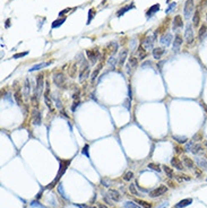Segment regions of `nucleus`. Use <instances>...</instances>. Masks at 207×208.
<instances>
[{
	"instance_id": "obj_44",
	"label": "nucleus",
	"mask_w": 207,
	"mask_h": 208,
	"mask_svg": "<svg viewBox=\"0 0 207 208\" xmlns=\"http://www.w3.org/2000/svg\"><path fill=\"white\" fill-rule=\"evenodd\" d=\"M176 6H177V4H176V2H172V4H170L169 8H168V9L165 10V13H166V14H169L170 11H172V10H173V9L176 8Z\"/></svg>"
},
{
	"instance_id": "obj_7",
	"label": "nucleus",
	"mask_w": 207,
	"mask_h": 208,
	"mask_svg": "<svg viewBox=\"0 0 207 208\" xmlns=\"http://www.w3.org/2000/svg\"><path fill=\"white\" fill-rule=\"evenodd\" d=\"M45 85H46V89H45L44 92V101H45V104H46V107L49 108L50 111H53V108H52V101L50 99V84H49V81H45Z\"/></svg>"
},
{
	"instance_id": "obj_36",
	"label": "nucleus",
	"mask_w": 207,
	"mask_h": 208,
	"mask_svg": "<svg viewBox=\"0 0 207 208\" xmlns=\"http://www.w3.org/2000/svg\"><path fill=\"white\" fill-rule=\"evenodd\" d=\"M133 178V173L131 172V171H128L127 173L123 174V180H125V181H130Z\"/></svg>"
},
{
	"instance_id": "obj_40",
	"label": "nucleus",
	"mask_w": 207,
	"mask_h": 208,
	"mask_svg": "<svg viewBox=\"0 0 207 208\" xmlns=\"http://www.w3.org/2000/svg\"><path fill=\"white\" fill-rule=\"evenodd\" d=\"M173 139L177 140L178 143L182 144V143H187V138L186 137H179V136H173Z\"/></svg>"
},
{
	"instance_id": "obj_27",
	"label": "nucleus",
	"mask_w": 207,
	"mask_h": 208,
	"mask_svg": "<svg viewBox=\"0 0 207 208\" xmlns=\"http://www.w3.org/2000/svg\"><path fill=\"white\" fill-rule=\"evenodd\" d=\"M102 67H103V62H100L99 66L96 67V69L93 71V74H92V81H94V80L96 79L97 75H99V72L101 71V69H102Z\"/></svg>"
},
{
	"instance_id": "obj_51",
	"label": "nucleus",
	"mask_w": 207,
	"mask_h": 208,
	"mask_svg": "<svg viewBox=\"0 0 207 208\" xmlns=\"http://www.w3.org/2000/svg\"><path fill=\"white\" fill-rule=\"evenodd\" d=\"M103 199H104V201H105V202L108 204V205H112V204H111V201L109 200V198H108L106 196H104V197H103Z\"/></svg>"
},
{
	"instance_id": "obj_4",
	"label": "nucleus",
	"mask_w": 207,
	"mask_h": 208,
	"mask_svg": "<svg viewBox=\"0 0 207 208\" xmlns=\"http://www.w3.org/2000/svg\"><path fill=\"white\" fill-rule=\"evenodd\" d=\"M69 163H70V161H60V171H59V173H58V175H57V178H56V180L52 182L51 184H50V187L49 188H52L53 187V184L58 181V180L61 178V175L65 173V171L67 170V166L69 165Z\"/></svg>"
},
{
	"instance_id": "obj_15",
	"label": "nucleus",
	"mask_w": 207,
	"mask_h": 208,
	"mask_svg": "<svg viewBox=\"0 0 207 208\" xmlns=\"http://www.w3.org/2000/svg\"><path fill=\"white\" fill-rule=\"evenodd\" d=\"M183 26V22H182V17L180 15H177L174 17V21H173V29L177 31L178 29H181Z\"/></svg>"
},
{
	"instance_id": "obj_52",
	"label": "nucleus",
	"mask_w": 207,
	"mask_h": 208,
	"mask_svg": "<svg viewBox=\"0 0 207 208\" xmlns=\"http://www.w3.org/2000/svg\"><path fill=\"white\" fill-rule=\"evenodd\" d=\"M201 107H203V108H204V110H205V111L207 112V105L205 104V103H204V102H201Z\"/></svg>"
},
{
	"instance_id": "obj_39",
	"label": "nucleus",
	"mask_w": 207,
	"mask_h": 208,
	"mask_svg": "<svg viewBox=\"0 0 207 208\" xmlns=\"http://www.w3.org/2000/svg\"><path fill=\"white\" fill-rule=\"evenodd\" d=\"M137 62H138V59H137V58H130V59H129V66L133 67V68H135V67L137 66Z\"/></svg>"
},
{
	"instance_id": "obj_45",
	"label": "nucleus",
	"mask_w": 207,
	"mask_h": 208,
	"mask_svg": "<svg viewBox=\"0 0 207 208\" xmlns=\"http://www.w3.org/2000/svg\"><path fill=\"white\" fill-rule=\"evenodd\" d=\"M206 33V26L205 25H203L201 27H200V29H199V37L201 39L203 37V35Z\"/></svg>"
},
{
	"instance_id": "obj_6",
	"label": "nucleus",
	"mask_w": 207,
	"mask_h": 208,
	"mask_svg": "<svg viewBox=\"0 0 207 208\" xmlns=\"http://www.w3.org/2000/svg\"><path fill=\"white\" fill-rule=\"evenodd\" d=\"M185 39H186V41H187V43L188 44H191L192 42H193L195 36H193V31H192V25L191 24H188V25H187V27H186Z\"/></svg>"
},
{
	"instance_id": "obj_17",
	"label": "nucleus",
	"mask_w": 207,
	"mask_h": 208,
	"mask_svg": "<svg viewBox=\"0 0 207 208\" xmlns=\"http://www.w3.org/2000/svg\"><path fill=\"white\" fill-rule=\"evenodd\" d=\"M171 164H172L173 167H176V169L179 170V171H182V170H183V164L181 163V161H180L179 158L173 157L172 159H171Z\"/></svg>"
},
{
	"instance_id": "obj_14",
	"label": "nucleus",
	"mask_w": 207,
	"mask_h": 208,
	"mask_svg": "<svg viewBox=\"0 0 207 208\" xmlns=\"http://www.w3.org/2000/svg\"><path fill=\"white\" fill-rule=\"evenodd\" d=\"M196 164L198 165V167H199L200 170L207 171V161L205 158L197 156V157H196Z\"/></svg>"
},
{
	"instance_id": "obj_57",
	"label": "nucleus",
	"mask_w": 207,
	"mask_h": 208,
	"mask_svg": "<svg viewBox=\"0 0 207 208\" xmlns=\"http://www.w3.org/2000/svg\"><path fill=\"white\" fill-rule=\"evenodd\" d=\"M166 1H168V2H169V1H171V0H166Z\"/></svg>"
},
{
	"instance_id": "obj_38",
	"label": "nucleus",
	"mask_w": 207,
	"mask_h": 208,
	"mask_svg": "<svg viewBox=\"0 0 207 208\" xmlns=\"http://www.w3.org/2000/svg\"><path fill=\"white\" fill-rule=\"evenodd\" d=\"M76 71H77V66L74 65L70 69H69V76L74 78L75 76H76Z\"/></svg>"
},
{
	"instance_id": "obj_30",
	"label": "nucleus",
	"mask_w": 207,
	"mask_h": 208,
	"mask_svg": "<svg viewBox=\"0 0 207 208\" xmlns=\"http://www.w3.org/2000/svg\"><path fill=\"white\" fill-rule=\"evenodd\" d=\"M133 8H135V6H133V4H131V5H128V6H126V7L121 8L120 10H119L118 13H117V15L118 16H121V15H123L126 11H128L129 9H133Z\"/></svg>"
},
{
	"instance_id": "obj_23",
	"label": "nucleus",
	"mask_w": 207,
	"mask_h": 208,
	"mask_svg": "<svg viewBox=\"0 0 207 208\" xmlns=\"http://www.w3.org/2000/svg\"><path fill=\"white\" fill-rule=\"evenodd\" d=\"M163 53H164V49L163 48H155L153 50V57L155 58V59H157V60H160Z\"/></svg>"
},
{
	"instance_id": "obj_54",
	"label": "nucleus",
	"mask_w": 207,
	"mask_h": 208,
	"mask_svg": "<svg viewBox=\"0 0 207 208\" xmlns=\"http://www.w3.org/2000/svg\"><path fill=\"white\" fill-rule=\"evenodd\" d=\"M176 149H177L178 153H180V152H181V148H180V147H176Z\"/></svg>"
},
{
	"instance_id": "obj_8",
	"label": "nucleus",
	"mask_w": 207,
	"mask_h": 208,
	"mask_svg": "<svg viewBox=\"0 0 207 208\" xmlns=\"http://www.w3.org/2000/svg\"><path fill=\"white\" fill-rule=\"evenodd\" d=\"M166 191H168V187L166 186H160L158 188L154 189L153 191H151L149 196H151L152 198H156V197H160V196L164 194Z\"/></svg>"
},
{
	"instance_id": "obj_19",
	"label": "nucleus",
	"mask_w": 207,
	"mask_h": 208,
	"mask_svg": "<svg viewBox=\"0 0 207 208\" xmlns=\"http://www.w3.org/2000/svg\"><path fill=\"white\" fill-rule=\"evenodd\" d=\"M109 197L111 198L113 201H119L120 200V194H119V191L117 190H114V189H110L109 190Z\"/></svg>"
},
{
	"instance_id": "obj_43",
	"label": "nucleus",
	"mask_w": 207,
	"mask_h": 208,
	"mask_svg": "<svg viewBox=\"0 0 207 208\" xmlns=\"http://www.w3.org/2000/svg\"><path fill=\"white\" fill-rule=\"evenodd\" d=\"M27 53H29L27 51H25V52H21V53H16V54H14V56H13V58H14V59H18V58L25 57Z\"/></svg>"
},
{
	"instance_id": "obj_22",
	"label": "nucleus",
	"mask_w": 207,
	"mask_h": 208,
	"mask_svg": "<svg viewBox=\"0 0 207 208\" xmlns=\"http://www.w3.org/2000/svg\"><path fill=\"white\" fill-rule=\"evenodd\" d=\"M191 202H192V199H191V198H188V199H183V200H181L180 202H178L177 205L174 206V208H182V207H186V206L190 205Z\"/></svg>"
},
{
	"instance_id": "obj_58",
	"label": "nucleus",
	"mask_w": 207,
	"mask_h": 208,
	"mask_svg": "<svg viewBox=\"0 0 207 208\" xmlns=\"http://www.w3.org/2000/svg\"><path fill=\"white\" fill-rule=\"evenodd\" d=\"M206 19H207V15H206Z\"/></svg>"
},
{
	"instance_id": "obj_16",
	"label": "nucleus",
	"mask_w": 207,
	"mask_h": 208,
	"mask_svg": "<svg viewBox=\"0 0 207 208\" xmlns=\"http://www.w3.org/2000/svg\"><path fill=\"white\" fill-rule=\"evenodd\" d=\"M127 54H128V50L126 49H123V50L120 52V54H119V60H118V65L120 67H122V66L125 65V61H126L127 59Z\"/></svg>"
},
{
	"instance_id": "obj_46",
	"label": "nucleus",
	"mask_w": 207,
	"mask_h": 208,
	"mask_svg": "<svg viewBox=\"0 0 207 208\" xmlns=\"http://www.w3.org/2000/svg\"><path fill=\"white\" fill-rule=\"evenodd\" d=\"M84 155H86V157H89V145H85L84 148H83V152H81Z\"/></svg>"
},
{
	"instance_id": "obj_41",
	"label": "nucleus",
	"mask_w": 207,
	"mask_h": 208,
	"mask_svg": "<svg viewBox=\"0 0 207 208\" xmlns=\"http://www.w3.org/2000/svg\"><path fill=\"white\" fill-rule=\"evenodd\" d=\"M148 167H149V169H152V170H154V171H157V172H160V171H161L160 166H158V165H156V164H154V163H149V164H148Z\"/></svg>"
},
{
	"instance_id": "obj_10",
	"label": "nucleus",
	"mask_w": 207,
	"mask_h": 208,
	"mask_svg": "<svg viewBox=\"0 0 207 208\" xmlns=\"http://www.w3.org/2000/svg\"><path fill=\"white\" fill-rule=\"evenodd\" d=\"M32 122L33 124H41V112L37 110V109H34L32 111Z\"/></svg>"
},
{
	"instance_id": "obj_32",
	"label": "nucleus",
	"mask_w": 207,
	"mask_h": 208,
	"mask_svg": "<svg viewBox=\"0 0 207 208\" xmlns=\"http://www.w3.org/2000/svg\"><path fill=\"white\" fill-rule=\"evenodd\" d=\"M37 96L36 94H34L32 97H31V102H32V105L34 107V109H37L39 108V101H37Z\"/></svg>"
},
{
	"instance_id": "obj_12",
	"label": "nucleus",
	"mask_w": 207,
	"mask_h": 208,
	"mask_svg": "<svg viewBox=\"0 0 207 208\" xmlns=\"http://www.w3.org/2000/svg\"><path fill=\"white\" fill-rule=\"evenodd\" d=\"M14 97H15L16 103H17V104H18L19 107H23V105H24V102H23L22 93H21V91H19V88H18V87H16V88H15V93H14Z\"/></svg>"
},
{
	"instance_id": "obj_26",
	"label": "nucleus",
	"mask_w": 207,
	"mask_h": 208,
	"mask_svg": "<svg viewBox=\"0 0 207 208\" xmlns=\"http://www.w3.org/2000/svg\"><path fill=\"white\" fill-rule=\"evenodd\" d=\"M158 9H160V4H156V5H154V6H152V7L147 10V14H146L147 15V17H151L152 15H154Z\"/></svg>"
},
{
	"instance_id": "obj_42",
	"label": "nucleus",
	"mask_w": 207,
	"mask_h": 208,
	"mask_svg": "<svg viewBox=\"0 0 207 208\" xmlns=\"http://www.w3.org/2000/svg\"><path fill=\"white\" fill-rule=\"evenodd\" d=\"M129 191H130L131 194H133V196H138V191L136 190L135 184H130V186H129Z\"/></svg>"
},
{
	"instance_id": "obj_35",
	"label": "nucleus",
	"mask_w": 207,
	"mask_h": 208,
	"mask_svg": "<svg viewBox=\"0 0 207 208\" xmlns=\"http://www.w3.org/2000/svg\"><path fill=\"white\" fill-rule=\"evenodd\" d=\"M66 21V18H61V19H57V21H54L53 24H52V27L53 29H56V27H59L60 25L62 24V23Z\"/></svg>"
},
{
	"instance_id": "obj_48",
	"label": "nucleus",
	"mask_w": 207,
	"mask_h": 208,
	"mask_svg": "<svg viewBox=\"0 0 207 208\" xmlns=\"http://www.w3.org/2000/svg\"><path fill=\"white\" fill-rule=\"evenodd\" d=\"M116 62H117V61H116V59H114V58L113 57L110 58V60H109V65L112 66V67H114V66H116Z\"/></svg>"
},
{
	"instance_id": "obj_21",
	"label": "nucleus",
	"mask_w": 207,
	"mask_h": 208,
	"mask_svg": "<svg viewBox=\"0 0 207 208\" xmlns=\"http://www.w3.org/2000/svg\"><path fill=\"white\" fill-rule=\"evenodd\" d=\"M52 61H48V62H42V64H39V65H35L34 67H32L30 69V71H35V70H40L44 67H48L49 65H51Z\"/></svg>"
},
{
	"instance_id": "obj_28",
	"label": "nucleus",
	"mask_w": 207,
	"mask_h": 208,
	"mask_svg": "<svg viewBox=\"0 0 207 208\" xmlns=\"http://www.w3.org/2000/svg\"><path fill=\"white\" fill-rule=\"evenodd\" d=\"M162 167H163V170H164V172H165V174H166V177H169L170 179L174 177V172H173V170H172L171 167L166 166V165H163Z\"/></svg>"
},
{
	"instance_id": "obj_49",
	"label": "nucleus",
	"mask_w": 207,
	"mask_h": 208,
	"mask_svg": "<svg viewBox=\"0 0 207 208\" xmlns=\"http://www.w3.org/2000/svg\"><path fill=\"white\" fill-rule=\"evenodd\" d=\"M206 5H207V0H200V4H199L200 8L206 7Z\"/></svg>"
},
{
	"instance_id": "obj_34",
	"label": "nucleus",
	"mask_w": 207,
	"mask_h": 208,
	"mask_svg": "<svg viewBox=\"0 0 207 208\" xmlns=\"http://www.w3.org/2000/svg\"><path fill=\"white\" fill-rule=\"evenodd\" d=\"M191 140L192 142H200V140H203V134L200 131H198L196 135H193Z\"/></svg>"
},
{
	"instance_id": "obj_29",
	"label": "nucleus",
	"mask_w": 207,
	"mask_h": 208,
	"mask_svg": "<svg viewBox=\"0 0 207 208\" xmlns=\"http://www.w3.org/2000/svg\"><path fill=\"white\" fill-rule=\"evenodd\" d=\"M29 95H30V80L26 79L25 80V85H24V96L29 97Z\"/></svg>"
},
{
	"instance_id": "obj_56",
	"label": "nucleus",
	"mask_w": 207,
	"mask_h": 208,
	"mask_svg": "<svg viewBox=\"0 0 207 208\" xmlns=\"http://www.w3.org/2000/svg\"><path fill=\"white\" fill-rule=\"evenodd\" d=\"M205 146H206V147H207V142H206V143H205Z\"/></svg>"
},
{
	"instance_id": "obj_47",
	"label": "nucleus",
	"mask_w": 207,
	"mask_h": 208,
	"mask_svg": "<svg viewBox=\"0 0 207 208\" xmlns=\"http://www.w3.org/2000/svg\"><path fill=\"white\" fill-rule=\"evenodd\" d=\"M94 15H95V10H94V9H91V10H89V21H87V24L91 23V21H92V18H93Z\"/></svg>"
},
{
	"instance_id": "obj_11",
	"label": "nucleus",
	"mask_w": 207,
	"mask_h": 208,
	"mask_svg": "<svg viewBox=\"0 0 207 208\" xmlns=\"http://www.w3.org/2000/svg\"><path fill=\"white\" fill-rule=\"evenodd\" d=\"M155 37H156V33L152 36V37H147V39L143 42L141 45L144 46V49H145V50H148V49H152V48H153V44H154V42H155V41H154V40H155Z\"/></svg>"
},
{
	"instance_id": "obj_13",
	"label": "nucleus",
	"mask_w": 207,
	"mask_h": 208,
	"mask_svg": "<svg viewBox=\"0 0 207 208\" xmlns=\"http://www.w3.org/2000/svg\"><path fill=\"white\" fill-rule=\"evenodd\" d=\"M172 40H173V37H172V34L171 33H165V34H163L161 36V43L164 44V45H170L171 42H172Z\"/></svg>"
},
{
	"instance_id": "obj_33",
	"label": "nucleus",
	"mask_w": 207,
	"mask_h": 208,
	"mask_svg": "<svg viewBox=\"0 0 207 208\" xmlns=\"http://www.w3.org/2000/svg\"><path fill=\"white\" fill-rule=\"evenodd\" d=\"M135 202H137L139 206H143V207H145V208H152V205H151V204H148V202H146V201H144V200L136 199V200H135Z\"/></svg>"
},
{
	"instance_id": "obj_53",
	"label": "nucleus",
	"mask_w": 207,
	"mask_h": 208,
	"mask_svg": "<svg viewBox=\"0 0 207 208\" xmlns=\"http://www.w3.org/2000/svg\"><path fill=\"white\" fill-rule=\"evenodd\" d=\"M99 208H108V207H106L105 205H103V204H100V205H99Z\"/></svg>"
},
{
	"instance_id": "obj_24",
	"label": "nucleus",
	"mask_w": 207,
	"mask_h": 208,
	"mask_svg": "<svg viewBox=\"0 0 207 208\" xmlns=\"http://www.w3.org/2000/svg\"><path fill=\"white\" fill-rule=\"evenodd\" d=\"M192 23H193V26H198L200 23V11L199 9L196 10V13L193 14V18H192Z\"/></svg>"
},
{
	"instance_id": "obj_31",
	"label": "nucleus",
	"mask_w": 207,
	"mask_h": 208,
	"mask_svg": "<svg viewBox=\"0 0 207 208\" xmlns=\"http://www.w3.org/2000/svg\"><path fill=\"white\" fill-rule=\"evenodd\" d=\"M125 207L126 208H141V206L136 202H133V201H126L125 202Z\"/></svg>"
},
{
	"instance_id": "obj_50",
	"label": "nucleus",
	"mask_w": 207,
	"mask_h": 208,
	"mask_svg": "<svg viewBox=\"0 0 207 208\" xmlns=\"http://www.w3.org/2000/svg\"><path fill=\"white\" fill-rule=\"evenodd\" d=\"M78 104H79V101H77V102L75 101V102H74V105H73V108H71V110H73V111H75V110H76V108L78 107Z\"/></svg>"
},
{
	"instance_id": "obj_20",
	"label": "nucleus",
	"mask_w": 207,
	"mask_h": 208,
	"mask_svg": "<svg viewBox=\"0 0 207 208\" xmlns=\"http://www.w3.org/2000/svg\"><path fill=\"white\" fill-rule=\"evenodd\" d=\"M182 164L185 165L188 169H193V161L191 158H189L188 156H183L182 157Z\"/></svg>"
},
{
	"instance_id": "obj_2",
	"label": "nucleus",
	"mask_w": 207,
	"mask_h": 208,
	"mask_svg": "<svg viewBox=\"0 0 207 208\" xmlns=\"http://www.w3.org/2000/svg\"><path fill=\"white\" fill-rule=\"evenodd\" d=\"M193 8H195V4L193 0H187L185 4V8H183V13H185L186 18H190L192 13H193Z\"/></svg>"
},
{
	"instance_id": "obj_37",
	"label": "nucleus",
	"mask_w": 207,
	"mask_h": 208,
	"mask_svg": "<svg viewBox=\"0 0 207 208\" xmlns=\"http://www.w3.org/2000/svg\"><path fill=\"white\" fill-rule=\"evenodd\" d=\"M201 151V145L200 144H197V145H193L192 146V154H197V153H199V152Z\"/></svg>"
},
{
	"instance_id": "obj_9",
	"label": "nucleus",
	"mask_w": 207,
	"mask_h": 208,
	"mask_svg": "<svg viewBox=\"0 0 207 208\" xmlns=\"http://www.w3.org/2000/svg\"><path fill=\"white\" fill-rule=\"evenodd\" d=\"M86 54H87V57L89 59L91 60V62L92 64H95L96 61H97V59L100 57V52L99 50H86Z\"/></svg>"
},
{
	"instance_id": "obj_55",
	"label": "nucleus",
	"mask_w": 207,
	"mask_h": 208,
	"mask_svg": "<svg viewBox=\"0 0 207 208\" xmlns=\"http://www.w3.org/2000/svg\"><path fill=\"white\" fill-rule=\"evenodd\" d=\"M89 208H99V207H95V206H89Z\"/></svg>"
},
{
	"instance_id": "obj_25",
	"label": "nucleus",
	"mask_w": 207,
	"mask_h": 208,
	"mask_svg": "<svg viewBox=\"0 0 207 208\" xmlns=\"http://www.w3.org/2000/svg\"><path fill=\"white\" fill-rule=\"evenodd\" d=\"M146 56H147L146 50L144 49L143 45H139V48H138V59H139V60H144V59L146 58Z\"/></svg>"
},
{
	"instance_id": "obj_18",
	"label": "nucleus",
	"mask_w": 207,
	"mask_h": 208,
	"mask_svg": "<svg viewBox=\"0 0 207 208\" xmlns=\"http://www.w3.org/2000/svg\"><path fill=\"white\" fill-rule=\"evenodd\" d=\"M181 44H182V36L180 35V34H177V35H176V40H174V42H173V50L179 51Z\"/></svg>"
},
{
	"instance_id": "obj_1",
	"label": "nucleus",
	"mask_w": 207,
	"mask_h": 208,
	"mask_svg": "<svg viewBox=\"0 0 207 208\" xmlns=\"http://www.w3.org/2000/svg\"><path fill=\"white\" fill-rule=\"evenodd\" d=\"M89 64L86 62V60H83V61H81V72H79V80H81V83L89 77Z\"/></svg>"
},
{
	"instance_id": "obj_5",
	"label": "nucleus",
	"mask_w": 207,
	"mask_h": 208,
	"mask_svg": "<svg viewBox=\"0 0 207 208\" xmlns=\"http://www.w3.org/2000/svg\"><path fill=\"white\" fill-rule=\"evenodd\" d=\"M43 83H44V78H43V74L39 75L36 78V88H35V93L37 96H41V94L43 93Z\"/></svg>"
},
{
	"instance_id": "obj_3",
	"label": "nucleus",
	"mask_w": 207,
	"mask_h": 208,
	"mask_svg": "<svg viewBox=\"0 0 207 208\" xmlns=\"http://www.w3.org/2000/svg\"><path fill=\"white\" fill-rule=\"evenodd\" d=\"M53 81L57 86L59 87H65V84H66V76L62 74V72H56L53 75Z\"/></svg>"
}]
</instances>
